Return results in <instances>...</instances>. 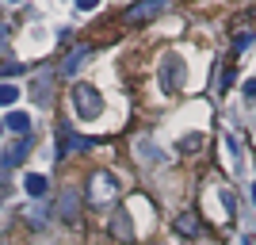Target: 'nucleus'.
<instances>
[{"mask_svg": "<svg viewBox=\"0 0 256 245\" xmlns=\"http://www.w3.org/2000/svg\"><path fill=\"white\" fill-rule=\"evenodd\" d=\"M115 234L130 237V222H126V211H118V218H115Z\"/></svg>", "mask_w": 256, "mask_h": 245, "instance_id": "4468645a", "label": "nucleus"}, {"mask_svg": "<svg viewBox=\"0 0 256 245\" xmlns=\"http://www.w3.org/2000/svg\"><path fill=\"white\" fill-rule=\"evenodd\" d=\"M23 188H27L31 195H42V192H46V176H38V172H27V176H23Z\"/></svg>", "mask_w": 256, "mask_h": 245, "instance_id": "1a4fd4ad", "label": "nucleus"}, {"mask_svg": "<svg viewBox=\"0 0 256 245\" xmlns=\"http://www.w3.org/2000/svg\"><path fill=\"white\" fill-rule=\"evenodd\" d=\"M73 107H76L80 119H96V115H104V96L92 85H76L73 88Z\"/></svg>", "mask_w": 256, "mask_h": 245, "instance_id": "f257e3e1", "label": "nucleus"}, {"mask_svg": "<svg viewBox=\"0 0 256 245\" xmlns=\"http://www.w3.org/2000/svg\"><path fill=\"white\" fill-rule=\"evenodd\" d=\"M241 92H245V100H256V77H248V81H245V88H241Z\"/></svg>", "mask_w": 256, "mask_h": 245, "instance_id": "2eb2a0df", "label": "nucleus"}, {"mask_svg": "<svg viewBox=\"0 0 256 245\" xmlns=\"http://www.w3.org/2000/svg\"><path fill=\"white\" fill-rule=\"evenodd\" d=\"M0 130H4V119H0Z\"/></svg>", "mask_w": 256, "mask_h": 245, "instance_id": "f3484780", "label": "nucleus"}, {"mask_svg": "<svg viewBox=\"0 0 256 245\" xmlns=\"http://www.w3.org/2000/svg\"><path fill=\"white\" fill-rule=\"evenodd\" d=\"M4 127H8V130H16V134H27V127H31V119L23 115V111H12V115L4 119Z\"/></svg>", "mask_w": 256, "mask_h": 245, "instance_id": "6e6552de", "label": "nucleus"}, {"mask_svg": "<svg viewBox=\"0 0 256 245\" xmlns=\"http://www.w3.org/2000/svg\"><path fill=\"white\" fill-rule=\"evenodd\" d=\"M84 58H88V46H76L69 58H65V65H62V73H76L80 65H84Z\"/></svg>", "mask_w": 256, "mask_h": 245, "instance_id": "0eeeda50", "label": "nucleus"}, {"mask_svg": "<svg viewBox=\"0 0 256 245\" xmlns=\"http://www.w3.org/2000/svg\"><path fill=\"white\" fill-rule=\"evenodd\" d=\"M248 43H252V35H241V39L234 43V50H237V54H241V50H248Z\"/></svg>", "mask_w": 256, "mask_h": 245, "instance_id": "dca6fc26", "label": "nucleus"}, {"mask_svg": "<svg viewBox=\"0 0 256 245\" xmlns=\"http://www.w3.org/2000/svg\"><path fill=\"white\" fill-rule=\"evenodd\" d=\"M157 12H160L157 0H142V4L126 8V16H122V20H126V23H142V20H150V16H157Z\"/></svg>", "mask_w": 256, "mask_h": 245, "instance_id": "20e7f679", "label": "nucleus"}, {"mask_svg": "<svg viewBox=\"0 0 256 245\" xmlns=\"http://www.w3.org/2000/svg\"><path fill=\"white\" fill-rule=\"evenodd\" d=\"M176 230H180L184 237H192L195 230H199V222H195V214H180V218H176Z\"/></svg>", "mask_w": 256, "mask_h": 245, "instance_id": "f8f14e48", "label": "nucleus"}, {"mask_svg": "<svg viewBox=\"0 0 256 245\" xmlns=\"http://www.w3.org/2000/svg\"><path fill=\"white\" fill-rule=\"evenodd\" d=\"M76 211H80L76 192H62V199H58V214H62V218H76Z\"/></svg>", "mask_w": 256, "mask_h": 245, "instance_id": "39448f33", "label": "nucleus"}, {"mask_svg": "<svg viewBox=\"0 0 256 245\" xmlns=\"http://www.w3.org/2000/svg\"><path fill=\"white\" fill-rule=\"evenodd\" d=\"M138 157L142 161H160V153H157V146H150V142H138Z\"/></svg>", "mask_w": 256, "mask_h": 245, "instance_id": "ddd939ff", "label": "nucleus"}, {"mask_svg": "<svg viewBox=\"0 0 256 245\" xmlns=\"http://www.w3.org/2000/svg\"><path fill=\"white\" fill-rule=\"evenodd\" d=\"M23 157H27V142H16V146L4 153V165H23Z\"/></svg>", "mask_w": 256, "mask_h": 245, "instance_id": "9d476101", "label": "nucleus"}, {"mask_svg": "<svg viewBox=\"0 0 256 245\" xmlns=\"http://www.w3.org/2000/svg\"><path fill=\"white\" fill-rule=\"evenodd\" d=\"M76 149H88V138H80V134H69V130H65V142L58 146V157H62V153H76Z\"/></svg>", "mask_w": 256, "mask_h": 245, "instance_id": "423d86ee", "label": "nucleus"}, {"mask_svg": "<svg viewBox=\"0 0 256 245\" xmlns=\"http://www.w3.org/2000/svg\"><path fill=\"white\" fill-rule=\"evenodd\" d=\"M160 85H164V92H180L184 88V65L176 62V58H164V62H160Z\"/></svg>", "mask_w": 256, "mask_h": 245, "instance_id": "f03ea898", "label": "nucleus"}, {"mask_svg": "<svg viewBox=\"0 0 256 245\" xmlns=\"http://www.w3.org/2000/svg\"><path fill=\"white\" fill-rule=\"evenodd\" d=\"M16 100H20V88L4 81V85H0V107H12V104H16Z\"/></svg>", "mask_w": 256, "mask_h": 245, "instance_id": "9b49d317", "label": "nucleus"}, {"mask_svg": "<svg viewBox=\"0 0 256 245\" xmlns=\"http://www.w3.org/2000/svg\"><path fill=\"white\" fill-rule=\"evenodd\" d=\"M118 188H115V180H111V172H96L92 176V199L96 203H104V199H111Z\"/></svg>", "mask_w": 256, "mask_h": 245, "instance_id": "7ed1b4c3", "label": "nucleus"}]
</instances>
